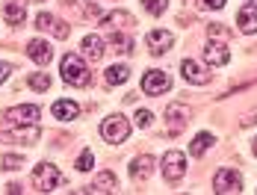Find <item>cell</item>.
Segmentation results:
<instances>
[{
	"label": "cell",
	"instance_id": "15",
	"mask_svg": "<svg viewBox=\"0 0 257 195\" xmlns=\"http://www.w3.org/2000/svg\"><path fill=\"white\" fill-rule=\"evenodd\" d=\"M51 116L59 119V122H71V119L80 116V107L74 104V101H65V98H62V101H56V104L51 107Z\"/></svg>",
	"mask_w": 257,
	"mask_h": 195
},
{
	"label": "cell",
	"instance_id": "5",
	"mask_svg": "<svg viewBox=\"0 0 257 195\" xmlns=\"http://www.w3.org/2000/svg\"><path fill=\"white\" fill-rule=\"evenodd\" d=\"M160 169H163V177L166 180H180L186 174V157L180 151H169L163 160H160Z\"/></svg>",
	"mask_w": 257,
	"mask_h": 195
},
{
	"label": "cell",
	"instance_id": "26",
	"mask_svg": "<svg viewBox=\"0 0 257 195\" xmlns=\"http://www.w3.org/2000/svg\"><path fill=\"white\" fill-rule=\"evenodd\" d=\"M0 163H3V169H6V171H18V169H24V157H15V154H6V157H3Z\"/></svg>",
	"mask_w": 257,
	"mask_h": 195
},
{
	"label": "cell",
	"instance_id": "12",
	"mask_svg": "<svg viewBox=\"0 0 257 195\" xmlns=\"http://www.w3.org/2000/svg\"><path fill=\"white\" fill-rule=\"evenodd\" d=\"M115 189H118V180H115V174H112V171H101V174L86 186V192H98V195L115 192Z\"/></svg>",
	"mask_w": 257,
	"mask_h": 195
},
{
	"label": "cell",
	"instance_id": "3",
	"mask_svg": "<svg viewBox=\"0 0 257 195\" xmlns=\"http://www.w3.org/2000/svg\"><path fill=\"white\" fill-rule=\"evenodd\" d=\"M59 183H62V174H59L56 166H51V163H39L36 166V171H33V186L39 192H51Z\"/></svg>",
	"mask_w": 257,
	"mask_h": 195
},
{
	"label": "cell",
	"instance_id": "7",
	"mask_svg": "<svg viewBox=\"0 0 257 195\" xmlns=\"http://www.w3.org/2000/svg\"><path fill=\"white\" fill-rule=\"evenodd\" d=\"M3 122L9 124V127H15V124H36L39 122V107H33V104L12 107V110L3 113Z\"/></svg>",
	"mask_w": 257,
	"mask_h": 195
},
{
	"label": "cell",
	"instance_id": "17",
	"mask_svg": "<svg viewBox=\"0 0 257 195\" xmlns=\"http://www.w3.org/2000/svg\"><path fill=\"white\" fill-rule=\"evenodd\" d=\"M154 169V157L151 154H142V157H136L133 163H130V177H136V180H145L148 174Z\"/></svg>",
	"mask_w": 257,
	"mask_h": 195
},
{
	"label": "cell",
	"instance_id": "30",
	"mask_svg": "<svg viewBox=\"0 0 257 195\" xmlns=\"http://www.w3.org/2000/svg\"><path fill=\"white\" fill-rule=\"evenodd\" d=\"M207 33H210V39H213V36H228V30H225V27H219V24H210Z\"/></svg>",
	"mask_w": 257,
	"mask_h": 195
},
{
	"label": "cell",
	"instance_id": "10",
	"mask_svg": "<svg viewBox=\"0 0 257 195\" xmlns=\"http://www.w3.org/2000/svg\"><path fill=\"white\" fill-rule=\"evenodd\" d=\"M204 59H207V65H213V68H222V65H228V59H231V50L225 48L222 42H207Z\"/></svg>",
	"mask_w": 257,
	"mask_h": 195
},
{
	"label": "cell",
	"instance_id": "14",
	"mask_svg": "<svg viewBox=\"0 0 257 195\" xmlns=\"http://www.w3.org/2000/svg\"><path fill=\"white\" fill-rule=\"evenodd\" d=\"M27 53H30V59H36L39 65H48L53 59V48L48 42H42V39H33V42L27 45Z\"/></svg>",
	"mask_w": 257,
	"mask_h": 195
},
{
	"label": "cell",
	"instance_id": "2",
	"mask_svg": "<svg viewBox=\"0 0 257 195\" xmlns=\"http://www.w3.org/2000/svg\"><path fill=\"white\" fill-rule=\"evenodd\" d=\"M101 136L106 139V142H112V145H118V142H124L130 136V122L124 119V116H109V119H103L101 124Z\"/></svg>",
	"mask_w": 257,
	"mask_h": 195
},
{
	"label": "cell",
	"instance_id": "6",
	"mask_svg": "<svg viewBox=\"0 0 257 195\" xmlns=\"http://www.w3.org/2000/svg\"><path fill=\"white\" fill-rule=\"evenodd\" d=\"M172 89V77L166 71H148L145 77H142V92L145 95H166Z\"/></svg>",
	"mask_w": 257,
	"mask_h": 195
},
{
	"label": "cell",
	"instance_id": "22",
	"mask_svg": "<svg viewBox=\"0 0 257 195\" xmlns=\"http://www.w3.org/2000/svg\"><path fill=\"white\" fill-rule=\"evenodd\" d=\"M130 24H133V15L130 12H109V15H103V27H109V30L130 27Z\"/></svg>",
	"mask_w": 257,
	"mask_h": 195
},
{
	"label": "cell",
	"instance_id": "23",
	"mask_svg": "<svg viewBox=\"0 0 257 195\" xmlns=\"http://www.w3.org/2000/svg\"><path fill=\"white\" fill-rule=\"evenodd\" d=\"M213 142H216V139H213V133H198V136L192 139V145H189V154H192V157H201Z\"/></svg>",
	"mask_w": 257,
	"mask_h": 195
},
{
	"label": "cell",
	"instance_id": "33",
	"mask_svg": "<svg viewBox=\"0 0 257 195\" xmlns=\"http://www.w3.org/2000/svg\"><path fill=\"white\" fill-rule=\"evenodd\" d=\"M251 124H257V116H248V119H242V127H251Z\"/></svg>",
	"mask_w": 257,
	"mask_h": 195
},
{
	"label": "cell",
	"instance_id": "19",
	"mask_svg": "<svg viewBox=\"0 0 257 195\" xmlns=\"http://www.w3.org/2000/svg\"><path fill=\"white\" fill-rule=\"evenodd\" d=\"M9 136L18 139V142H36V139H39V127H36V124H15Z\"/></svg>",
	"mask_w": 257,
	"mask_h": 195
},
{
	"label": "cell",
	"instance_id": "13",
	"mask_svg": "<svg viewBox=\"0 0 257 195\" xmlns=\"http://www.w3.org/2000/svg\"><path fill=\"white\" fill-rule=\"evenodd\" d=\"M36 27H39V30H53L56 39H68V33H71V27L65 24V21H56V18L48 15V12H42V15L36 18Z\"/></svg>",
	"mask_w": 257,
	"mask_h": 195
},
{
	"label": "cell",
	"instance_id": "28",
	"mask_svg": "<svg viewBox=\"0 0 257 195\" xmlns=\"http://www.w3.org/2000/svg\"><path fill=\"white\" fill-rule=\"evenodd\" d=\"M142 6H145L151 15H163L166 6H169V0H142Z\"/></svg>",
	"mask_w": 257,
	"mask_h": 195
},
{
	"label": "cell",
	"instance_id": "21",
	"mask_svg": "<svg viewBox=\"0 0 257 195\" xmlns=\"http://www.w3.org/2000/svg\"><path fill=\"white\" fill-rule=\"evenodd\" d=\"M127 77H130V68H127V65H118V62H115V65H109L106 74H103V80H106L109 86H121Z\"/></svg>",
	"mask_w": 257,
	"mask_h": 195
},
{
	"label": "cell",
	"instance_id": "31",
	"mask_svg": "<svg viewBox=\"0 0 257 195\" xmlns=\"http://www.w3.org/2000/svg\"><path fill=\"white\" fill-rule=\"evenodd\" d=\"M9 71H12V65H9V62H0V83L9 77Z\"/></svg>",
	"mask_w": 257,
	"mask_h": 195
},
{
	"label": "cell",
	"instance_id": "8",
	"mask_svg": "<svg viewBox=\"0 0 257 195\" xmlns=\"http://www.w3.org/2000/svg\"><path fill=\"white\" fill-rule=\"evenodd\" d=\"M186 122H189V110L183 104H172L166 110V133L169 136H178L180 130L186 127Z\"/></svg>",
	"mask_w": 257,
	"mask_h": 195
},
{
	"label": "cell",
	"instance_id": "18",
	"mask_svg": "<svg viewBox=\"0 0 257 195\" xmlns=\"http://www.w3.org/2000/svg\"><path fill=\"white\" fill-rule=\"evenodd\" d=\"M80 48H83V56H86V59H92V62H98V59L103 56V42L98 39V36H86Z\"/></svg>",
	"mask_w": 257,
	"mask_h": 195
},
{
	"label": "cell",
	"instance_id": "27",
	"mask_svg": "<svg viewBox=\"0 0 257 195\" xmlns=\"http://www.w3.org/2000/svg\"><path fill=\"white\" fill-rule=\"evenodd\" d=\"M92 166H95V154L86 148V151H83V154L77 157V171H89Z\"/></svg>",
	"mask_w": 257,
	"mask_h": 195
},
{
	"label": "cell",
	"instance_id": "11",
	"mask_svg": "<svg viewBox=\"0 0 257 195\" xmlns=\"http://www.w3.org/2000/svg\"><path fill=\"white\" fill-rule=\"evenodd\" d=\"M145 42H148V50H151L154 56H160V53H166V50L172 48V42H175V36H172L169 30H151Z\"/></svg>",
	"mask_w": 257,
	"mask_h": 195
},
{
	"label": "cell",
	"instance_id": "1",
	"mask_svg": "<svg viewBox=\"0 0 257 195\" xmlns=\"http://www.w3.org/2000/svg\"><path fill=\"white\" fill-rule=\"evenodd\" d=\"M62 80L65 83H71V86H89V68H86V62L80 59L77 53H68V56H62Z\"/></svg>",
	"mask_w": 257,
	"mask_h": 195
},
{
	"label": "cell",
	"instance_id": "9",
	"mask_svg": "<svg viewBox=\"0 0 257 195\" xmlns=\"http://www.w3.org/2000/svg\"><path fill=\"white\" fill-rule=\"evenodd\" d=\"M180 71H183V80L186 83H195V86H207L213 80V74L207 71L204 65H198L195 59H183L180 62Z\"/></svg>",
	"mask_w": 257,
	"mask_h": 195
},
{
	"label": "cell",
	"instance_id": "34",
	"mask_svg": "<svg viewBox=\"0 0 257 195\" xmlns=\"http://www.w3.org/2000/svg\"><path fill=\"white\" fill-rule=\"evenodd\" d=\"M254 154H257V139H254Z\"/></svg>",
	"mask_w": 257,
	"mask_h": 195
},
{
	"label": "cell",
	"instance_id": "4",
	"mask_svg": "<svg viewBox=\"0 0 257 195\" xmlns=\"http://www.w3.org/2000/svg\"><path fill=\"white\" fill-rule=\"evenodd\" d=\"M242 189V177L236 169H219L216 177H213V192L219 195H231V192H239Z\"/></svg>",
	"mask_w": 257,
	"mask_h": 195
},
{
	"label": "cell",
	"instance_id": "25",
	"mask_svg": "<svg viewBox=\"0 0 257 195\" xmlns=\"http://www.w3.org/2000/svg\"><path fill=\"white\" fill-rule=\"evenodd\" d=\"M109 42H112V48L121 50V53H130V50H133V42H130L124 33H112V39H109Z\"/></svg>",
	"mask_w": 257,
	"mask_h": 195
},
{
	"label": "cell",
	"instance_id": "16",
	"mask_svg": "<svg viewBox=\"0 0 257 195\" xmlns=\"http://www.w3.org/2000/svg\"><path fill=\"white\" fill-rule=\"evenodd\" d=\"M236 24H239L242 33H257V6H254V3H248V6H242V9H239Z\"/></svg>",
	"mask_w": 257,
	"mask_h": 195
},
{
	"label": "cell",
	"instance_id": "24",
	"mask_svg": "<svg viewBox=\"0 0 257 195\" xmlns=\"http://www.w3.org/2000/svg\"><path fill=\"white\" fill-rule=\"evenodd\" d=\"M30 86H33L36 92H48V89H51V74H48V71L30 74Z\"/></svg>",
	"mask_w": 257,
	"mask_h": 195
},
{
	"label": "cell",
	"instance_id": "20",
	"mask_svg": "<svg viewBox=\"0 0 257 195\" xmlns=\"http://www.w3.org/2000/svg\"><path fill=\"white\" fill-rule=\"evenodd\" d=\"M3 18H6V24H24L27 18V9L24 3H6V9H3Z\"/></svg>",
	"mask_w": 257,
	"mask_h": 195
},
{
	"label": "cell",
	"instance_id": "29",
	"mask_svg": "<svg viewBox=\"0 0 257 195\" xmlns=\"http://www.w3.org/2000/svg\"><path fill=\"white\" fill-rule=\"evenodd\" d=\"M151 122H154V116H151L148 110H139V113H136V127L145 130V127H151Z\"/></svg>",
	"mask_w": 257,
	"mask_h": 195
},
{
	"label": "cell",
	"instance_id": "32",
	"mask_svg": "<svg viewBox=\"0 0 257 195\" xmlns=\"http://www.w3.org/2000/svg\"><path fill=\"white\" fill-rule=\"evenodd\" d=\"M204 6H207V9H222V6H225V0H204Z\"/></svg>",
	"mask_w": 257,
	"mask_h": 195
}]
</instances>
